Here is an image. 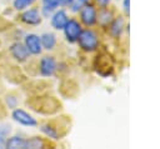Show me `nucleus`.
I'll list each match as a JSON object with an SVG mask.
<instances>
[{"mask_svg":"<svg viewBox=\"0 0 160 149\" xmlns=\"http://www.w3.org/2000/svg\"><path fill=\"white\" fill-rule=\"evenodd\" d=\"M76 43L79 44V48L82 51L92 53V51L98 50V48H99V36L92 29L86 28V29L81 30Z\"/></svg>","mask_w":160,"mask_h":149,"instance_id":"f257e3e1","label":"nucleus"},{"mask_svg":"<svg viewBox=\"0 0 160 149\" xmlns=\"http://www.w3.org/2000/svg\"><path fill=\"white\" fill-rule=\"evenodd\" d=\"M79 19H80V23L88 28H91L96 24V19H98V10L96 8L90 4V3H86V4H82L80 10H79Z\"/></svg>","mask_w":160,"mask_h":149,"instance_id":"f03ea898","label":"nucleus"},{"mask_svg":"<svg viewBox=\"0 0 160 149\" xmlns=\"http://www.w3.org/2000/svg\"><path fill=\"white\" fill-rule=\"evenodd\" d=\"M81 30H82L81 23L72 18V19H68V21H66V24H65V26L61 31L64 33L65 40L70 44H74V43L78 41Z\"/></svg>","mask_w":160,"mask_h":149,"instance_id":"7ed1b4c3","label":"nucleus"},{"mask_svg":"<svg viewBox=\"0 0 160 149\" xmlns=\"http://www.w3.org/2000/svg\"><path fill=\"white\" fill-rule=\"evenodd\" d=\"M58 69L56 60L52 55H44L39 60V73L44 78H50L55 74Z\"/></svg>","mask_w":160,"mask_h":149,"instance_id":"20e7f679","label":"nucleus"},{"mask_svg":"<svg viewBox=\"0 0 160 149\" xmlns=\"http://www.w3.org/2000/svg\"><path fill=\"white\" fill-rule=\"evenodd\" d=\"M11 118L14 121H16L18 124H20L22 126L31 128V126L38 125V120L31 114H29L26 110H24L21 108H14L11 111Z\"/></svg>","mask_w":160,"mask_h":149,"instance_id":"39448f33","label":"nucleus"},{"mask_svg":"<svg viewBox=\"0 0 160 149\" xmlns=\"http://www.w3.org/2000/svg\"><path fill=\"white\" fill-rule=\"evenodd\" d=\"M20 21L24 23L25 25L29 26H38L39 24H41L42 20V15L40 13L39 9L36 8H28L25 10H22V13L20 14Z\"/></svg>","mask_w":160,"mask_h":149,"instance_id":"423d86ee","label":"nucleus"},{"mask_svg":"<svg viewBox=\"0 0 160 149\" xmlns=\"http://www.w3.org/2000/svg\"><path fill=\"white\" fill-rule=\"evenodd\" d=\"M24 45L29 50L30 55H40L42 51L40 36L34 33H29L24 36Z\"/></svg>","mask_w":160,"mask_h":149,"instance_id":"0eeeda50","label":"nucleus"},{"mask_svg":"<svg viewBox=\"0 0 160 149\" xmlns=\"http://www.w3.org/2000/svg\"><path fill=\"white\" fill-rule=\"evenodd\" d=\"M9 51L10 55L18 61V63H25L29 58H30V53L26 49V46L24 45V43L20 41H15L9 46Z\"/></svg>","mask_w":160,"mask_h":149,"instance_id":"6e6552de","label":"nucleus"},{"mask_svg":"<svg viewBox=\"0 0 160 149\" xmlns=\"http://www.w3.org/2000/svg\"><path fill=\"white\" fill-rule=\"evenodd\" d=\"M50 25L51 28H54L55 30H59L61 31L68 21V14L65 11V9H56L50 16Z\"/></svg>","mask_w":160,"mask_h":149,"instance_id":"1a4fd4ad","label":"nucleus"},{"mask_svg":"<svg viewBox=\"0 0 160 149\" xmlns=\"http://www.w3.org/2000/svg\"><path fill=\"white\" fill-rule=\"evenodd\" d=\"M125 28V23H124V18L122 16H116L111 20V23L108 25V30L111 38L114 39H119L124 31Z\"/></svg>","mask_w":160,"mask_h":149,"instance_id":"9d476101","label":"nucleus"},{"mask_svg":"<svg viewBox=\"0 0 160 149\" xmlns=\"http://www.w3.org/2000/svg\"><path fill=\"white\" fill-rule=\"evenodd\" d=\"M5 148H8V149H26V138H22L20 135L8 136Z\"/></svg>","mask_w":160,"mask_h":149,"instance_id":"9b49d317","label":"nucleus"},{"mask_svg":"<svg viewBox=\"0 0 160 149\" xmlns=\"http://www.w3.org/2000/svg\"><path fill=\"white\" fill-rule=\"evenodd\" d=\"M40 41H41V46H42V50H52L56 45V35L54 33H50V31H46L44 34L40 35Z\"/></svg>","mask_w":160,"mask_h":149,"instance_id":"f8f14e48","label":"nucleus"},{"mask_svg":"<svg viewBox=\"0 0 160 149\" xmlns=\"http://www.w3.org/2000/svg\"><path fill=\"white\" fill-rule=\"evenodd\" d=\"M58 8H59V1L58 0H41L40 13L44 18H49Z\"/></svg>","mask_w":160,"mask_h":149,"instance_id":"ddd939ff","label":"nucleus"},{"mask_svg":"<svg viewBox=\"0 0 160 149\" xmlns=\"http://www.w3.org/2000/svg\"><path fill=\"white\" fill-rule=\"evenodd\" d=\"M114 19L112 13L108 9V8H101L98 13V19L96 23H99L102 28H108V25L111 23V20Z\"/></svg>","mask_w":160,"mask_h":149,"instance_id":"4468645a","label":"nucleus"},{"mask_svg":"<svg viewBox=\"0 0 160 149\" xmlns=\"http://www.w3.org/2000/svg\"><path fill=\"white\" fill-rule=\"evenodd\" d=\"M40 131L46 136V138H50V139H59L60 138V134H59V130L58 128H55L54 125L46 123V124H41L40 125Z\"/></svg>","mask_w":160,"mask_h":149,"instance_id":"2eb2a0df","label":"nucleus"},{"mask_svg":"<svg viewBox=\"0 0 160 149\" xmlns=\"http://www.w3.org/2000/svg\"><path fill=\"white\" fill-rule=\"evenodd\" d=\"M40 149L45 148V141L39 136H31L26 138V149Z\"/></svg>","mask_w":160,"mask_h":149,"instance_id":"dca6fc26","label":"nucleus"},{"mask_svg":"<svg viewBox=\"0 0 160 149\" xmlns=\"http://www.w3.org/2000/svg\"><path fill=\"white\" fill-rule=\"evenodd\" d=\"M11 131V126L6 123H1L0 124V149L5 148V143H6V139L9 136Z\"/></svg>","mask_w":160,"mask_h":149,"instance_id":"f3484780","label":"nucleus"},{"mask_svg":"<svg viewBox=\"0 0 160 149\" xmlns=\"http://www.w3.org/2000/svg\"><path fill=\"white\" fill-rule=\"evenodd\" d=\"M36 0H12V8L18 11H22L31 6Z\"/></svg>","mask_w":160,"mask_h":149,"instance_id":"a211bd4d","label":"nucleus"},{"mask_svg":"<svg viewBox=\"0 0 160 149\" xmlns=\"http://www.w3.org/2000/svg\"><path fill=\"white\" fill-rule=\"evenodd\" d=\"M5 103L9 106V109H14L18 105V98L15 95H12V94H9V95L5 96Z\"/></svg>","mask_w":160,"mask_h":149,"instance_id":"6ab92c4d","label":"nucleus"},{"mask_svg":"<svg viewBox=\"0 0 160 149\" xmlns=\"http://www.w3.org/2000/svg\"><path fill=\"white\" fill-rule=\"evenodd\" d=\"M59 1V6L65 9V8H70L71 4L74 3V0H58Z\"/></svg>","mask_w":160,"mask_h":149,"instance_id":"aec40b11","label":"nucleus"},{"mask_svg":"<svg viewBox=\"0 0 160 149\" xmlns=\"http://www.w3.org/2000/svg\"><path fill=\"white\" fill-rule=\"evenodd\" d=\"M80 8H81V4L74 0V3L71 4V6H70L69 9H70V10L72 11V13H79V10H80Z\"/></svg>","mask_w":160,"mask_h":149,"instance_id":"412c9836","label":"nucleus"},{"mask_svg":"<svg viewBox=\"0 0 160 149\" xmlns=\"http://www.w3.org/2000/svg\"><path fill=\"white\" fill-rule=\"evenodd\" d=\"M122 9L126 15L130 14V0H122Z\"/></svg>","mask_w":160,"mask_h":149,"instance_id":"4be33fe9","label":"nucleus"},{"mask_svg":"<svg viewBox=\"0 0 160 149\" xmlns=\"http://www.w3.org/2000/svg\"><path fill=\"white\" fill-rule=\"evenodd\" d=\"M95 3H96L100 8H106V6L111 3V0H95Z\"/></svg>","mask_w":160,"mask_h":149,"instance_id":"5701e85b","label":"nucleus"},{"mask_svg":"<svg viewBox=\"0 0 160 149\" xmlns=\"http://www.w3.org/2000/svg\"><path fill=\"white\" fill-rule=\"evenodd\" d=\"M75 1H78V3H80V4L82 5V4H86V3H89L90 0H75Z\"/></svg>","mask_w":160,"mask_h":149,"instance_id":"b1692460","label":"nucleus"}]
</instances>
